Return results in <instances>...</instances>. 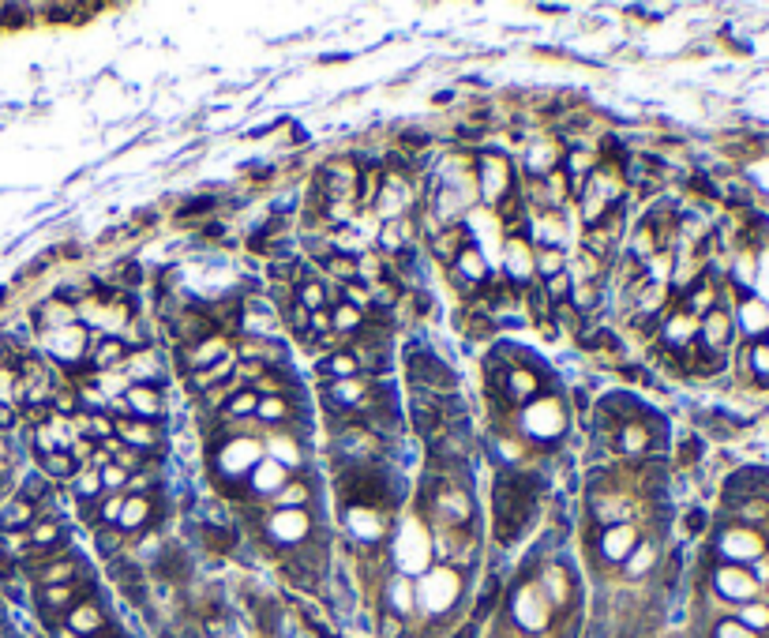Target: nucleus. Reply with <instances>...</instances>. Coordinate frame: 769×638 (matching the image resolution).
<instances>
[{
    "label": "nucleus",
    "mask_w": 769,
    "mask_h": 638,
    "mask_svg": "<svg viewBox=\"0 0 769 638\" xmlns=\"http://www.w3.org/2000/svg\"><path fill=\"white\" fill-rule=\"evenodd\" d=\"M401 634H406V619L387 609L379 616V638H401Z\"/></svg>",
    "instance_id": "obj_40"
},
{
    "label": "nucleus",
    "mask_w": 769,
    "mask_h": 638,
    "mask_svg": "<svg viewBox=\"0 0 769 638\" xmlns=\"http://www.w3.org/2000/svg\"><path fill=\"white\" fill-rule=\"evenodd\" d=\"M443 402L439 398H428V394H413V428L425 435V440H432V435L443 428Z\"/></svg>",
    "instance_id": "obj_5"
},
{
    "label": "nucleus",
    "mask_w": 769,
    "mask_h": 638,
    "mask_svg": "<svg viewBox=\"0 0 769 638\" xmlns=\"http://www.w3.org/2000/svg\"><path fill=\"white\" fill-rule=\"evenodd\" d=\"M600 413L612 417V421H631V417L638 413V402H634L631 394H608L600 402Z\"/></svg>",
    "instance_id": "obj_31"
},
{
    "label": "nucleus",
    "mask_w": 769,
    "mask_h": 638,
    "mask_svg": "<svg viewBox=\"0 0 769 638\" xmlns=\"http://www.w3.org/2000/svg\"><path fill=\"white\" fill-rule=\"evenodd\" d=\"M312 331H331V308H319V312H312Z\"/></svg>",
    "instance_id": "obj_48"
},
{
    "label": "nucleus",
    "mask_w": 769,
    "mask_h": 638,
    "mask_svg": "<svg viewBox=\"0 0 769 638\" xmlns=\"http://www.w3.org/2000/svg\"><path fill=\"white\" fill-rule=\"evenodd\" d=\"M76 492H79V500H87V503L102 500V473L87 466V469L79 473V477H76Z\"/></svg>",
    "instance_id": "obj_37"
},
{
    "label": "nucleus",
    "mask_w": 769,
    "mask_h": 638,
    "mask_svg": "<svg viewBox=\"0 0 769 638\" xmlns=\"http://www.w3.org/2000/svg\"><path fill=\"white\" fill-rule=\"evenodd\" d=\"M619 435H624V451H642V447H646V432L634 428V425H627Z\"/></svg>",
    "instance_id": "obj_45"
},
{
    "label": "nucleus",
    "mask_w": 769,
    "mask_h": 638,
    "mask_svg": "<svg viewBox=\"0 0 769 638\" xmlns=\"http://www.w3.org/2000/svg\"><path fill=\"white\" fill-rule=\"evenodd\" d=\"M481 188L488 203H500L507 192V162L500 158H484V173H481Z\"/></svg>",
    "instance_id": "obj_14"
},
{
    "label": "nucleus",
    "mask_w": 769,
    "mask_h": 638,
    "mask_svg": "<svg viewBox=\"0 0 769 638\" xmlns=\"http://www.w3.org/2000/svg\"><path fill=\"white\" fill-rule=\"evenodd\" d=\"M98 473H102V488H120V485H128V473H124L120 466H113V462L102 466Z\"/></svg>",
    "instance_id": "obj_43"
},
{
    "label": "nucleus",
    "mask_w": 769,
    "mask_h": 638,
    "mask_svg": "<svg viewBox=\"0 0 769 638\" xmlns=\"http://www.w3.org/2000/svg\"><path fill=\"white\" fill-rule=\"evenodd\" d=\"M541 391V379L529 372V369H515V372H507V387H503V394H510L515 402H529Z\"/></svg>",
    "instance_id": "obj_17"
},
{
    "label": "nucleus",
    "mask_w": 769,
    "mask_h": 638,
    "mask_svg": "<svg viewBox=\"0 0 769 638\" xmlns=\"http://www.w3.org/2000/svg\"><path fill=\"white\" fill-rule=\"evenodd\" d=\"M211 207H214V199H207V195H203V199H195V203H185V207H180V218H192V214H207Z\"/></svg>",
    "instance_id": "obj_46"
},
{
    "label": "nucleus",
    "mask_w": 769,
    "mask_h": 638,
    "mask_svg": "<svg viewBox=\"0 0 769 638\" xmlns=\"http://www.w3.org/2000/svg\"><path fill=\"white\" fill-rule=\"evenodd\" d=\"M64 627H71L79 638H95V634L105 631V616H102V609L95 605V601H87V605L79 601V605L68 612V624Z\"/></svg>",
    "instance_id": "obj_8"
},
{
    "label": "nucleus",
    "mask_w": 769,
    "mask_h": 638,
    "mask_svg": "<svg viewBox=\"0 0 769 638\" xmlns=\"http://www.w3.org/2000/svg\"><path fill=\"white\" fill-rule=\"evenodd\" d=\"M113 432L120 435L124 443H132L136 451L158 443V432H154V425H151V421H128V417H120V421L113 425Z\"/></svg>",
    "instance_id": "obj_13"
},
{
    "label": "nucleus",
    "mask_w": 769,
    "mask_h": 638,
    "mask_svg": "<svg viewBox=\"0 0 769 638\" xmlns=\"http://www.w3.org/2000/svg\"><path fill=\"white\" fill-rule=\"evenodd\" d=\"M270 537L278 544H304L308 541V515L304 510H278L270 518Z\"/></svg>",
    "instance_id": "obj_3"
},
{
    "label": "nucleus",
    "mask_w": 769,
    "mask_h": 638,
    "mask_svg": "<svg viewBox=\"0 0 769 638\" xmlns=\"http://www.w3.org/2000/svg\"><path fill=\"white\" fill-rule=\"evenodd\" d=\"M634 544H638L634 526H624V522H616V526H608V530L600 534V552H604V559H612V563H624L634 552Z\"/></svg>",
    "instance_id": "obj_4"
},
{
    "label": "nucleus",
    "mask_w": 769,
    "mask_h": 638,
    "mask_svg": "<svg viewBox=\"0 0 769 638\" xmlns=\"http://www.w3.org/2000/svg\"><path fill=\"white\" fill-rule=\"evenodd\" d=\"M743 327L750 335H765L769 331V308L762 304V301H755V297H743Z\"/></svg>",
    "instance_id": "obj_29"
},
{
    "label": "nucleus",
    "mask_w": 769,
    "mask_h": 638,
    "mask_svg": "<svg viewBox=\"0 0 769 638\" xmlns=\"http://www.w3.org/2000/svg\"><path fill=\"white\" fill-rule=\"evenodd\" d=\"M702 526H706V515H702V510H690V515H687V530L690 534H702Z\"/></svg>",
    "instance_id": "obj_49"
},
{
    "label": "nucleus",
    "mask_w": 769,
    "mask_h": 638,
    "mask_svg": "<svg viewBox=\"0 0 769 638\" xmlns=\"http://www.w3.org/2000/svg\"><path fill=\"white\" fill-rule=\"evenodd\" d=\"M541 289H544V297H548V304H552V308L566 304V301H571V289H575V278H571V270H563V275L548 278V282H544Z\"/></svg>",
    "instance_id": "obj_32"
},
{
    "label": "nucleus",
    "mask_w": 769,
    "mask_h": 638,
    "mask_svg": "<svg viewBox=\"0 0 769 638\" xmlns=\"http://www.w3.org/2000/svg\"><path fill=\"white\" fill-rule=\"evenodd\" d=\"M432 248H435V255H439L443 263H454L458 252L466 248V229H462V226H451V229H443V233H435Z\"/></svg>",
    "instance_id": "obj_19"
},
{
    "label": "nucleus",
    "mask_w": 769,
    "mask_h": 638,
    "mask_svg": "<svg viewBox=\"0 0 769 638\" xmlns=\"http://www.w3.org/2000/svg\"><path fill=\"white\" fill-rule=\"evenodd\" d=\"M522 195L518 192H507V199L500 203V218H503V226H518V218H522Z\"/></svg>",
    "instance_id": "obj_39"
},
{
    "label": "nucleus",
    "mask_w": 769,
    "mask_h": 638,
    "mask_svg": "<svg viewBox=\"0 0 769 638\" xmlns=\"http://www.w3.org/2000/svg\"><path fill=\"white\" fill-rule=\"evenodd\" d=\"M409 236H413V229H409V218H394V222H387V229L379 233V241H383V248H387L391 255H398V252H406Z\"/></svg>",
    "instance_id": "obj_22"
},
{
    "label": "nucleus",
    "mask_w": 769,
    "mask_h": 638,
    "mask_svg": "<svg viewBox=\"0 0 769 638\" xmlns=\"http://www.w3.org/2000/svg\"><path fill=\"white\" fill-rule=\"evenodd\" d=\"M713 586H717V593H721L724 601H740V605L755 601V593L762 590L758 578L750 575L743 563H721L717 575H713Z\"/></svg>",
    "instance_id": "obj_2"
},
{
    "label": "nucleus",
    "mask_w": 769,
    "mask_h": 638,
    "mask_svg": "<svg viewBox=\"0 0 769 638\" xmlns=\"http://www.w3.org/2000/svg\"><path fill=\"white\" fill-rule=\"evenodd\" d=\"M406 372H409L413 391H417V394H428V398L454 394V387H458L454 372H451L432 350H425V345H409V353H406Z\"/></svg>",
    "instance_id": "obj_1"
},
{
    "label": "nucleus",
    "mask_w": 769,
    "mask_h": 638,
    "mask_svg": "<svg viewBox=\"0 0 769 638\" xmlns=\"http://www.w3.org/2000/svg\"><path fill=\"white\" fill-rule=\"evenodd\" d=\"M120 510H124V500H120V496H105V500H102V510H98V518H102V522H120Z\"/></svg>",
    "instance_id": "obj_44"
},
{
    "label": "nucleus",
    "mask_w": 769,
    "mask_h": 638,
    "mask_svg": "<svg viewBox=\"0 0 769 638\" xmlns=\"http://www.w3.org/2000/svg\"><path fill=\"white\" fill-rule=\"evenodd\" d=\"M76 323V308H71L68 301H49L38 308V327L42 331H61V327H71Z\"/></svg>",
    "instance_id": "obj_15"
},
{
    "label": "nucleus",
    "mask_w": 769,
    "mask_h": 638,
    "mask_svg": "<svg viewBox=\"0 0 769 638\" xmlns=\"http://www.w3.org/2000/svg\"><path fill=\"white\" fill-rule=\"evenodd\" d=\"M282 316H285V327H289L293 335H308V331H312V312H308L301 301H289L282 308Z\"/></svg>",
    "instance_id": "obj_36"
},
{
    "label": "nucleus",
    "mask_w": 769,
    "mask_h": 638,
    "mask_svg": "<svg viewBox=\"0 0 769 638\" xmlns=\"http://www.w3.org/2000/svg\"><path fill=\"white\" fill-rule=\"evenodd\" d=\"M653 563H657V549H653L649 541H638V544H634V552L624 559V571H627L631 578H642V575L653 568Z\"/></svg>",
    "instance_id": "obj_28"
},
{
    "label": "nucleus",
    "mask_w": 769,
    "mask_h": 638,
    "mask_svg": "<svg viewBox=\"0 0 769 638\" xmlns=\"http://www.w3.org/2000/svg\"><path fill=\"white\" fill-rule=\"evenodd\" d=\"M507 275H510V282H518V278H525V275H533V248H529V241H522V236H510L507 241Z\"/></svg>",
    "instance_id": "obj_12"
},
{
    "label": "nucleus",
    "mask_w": 769,
    "mask_h": 638,
    "mask_svg": "<svg viewBox=\"0 0 769 638\" xmlns=\"http://www.w3.org/2000/svg\"><path fill=\"white\" fill-rule=\"evenodd\" d=\"M154 571H158V578H166V582H185L192 575V559H188V552L180 549V544H166V549L154 556Z\"/></svg>",
    "instance_id": "obj_6"
},
{
    "label": "nucleus",
    "mask_w": 769,
    "mask_h": 638,
    "mask_svg": "<svg viewBox=\"0 0 769 638\" xmlns=\"http://www.w3.org/2000/svg\"><path fill=\"white\" fill-rule=\"evenodd\" d=\"M124 406H128V413L143 417V421H158V417H161V394H158V387L132 383L128 394H124Z\"/></svg>",
    "instance_id": "obj_7"
},
{
    "label": "nucleus",
    "mask_w": 769,
    "mask_h": 638,
    "mask_svg": "<svg viewBox=\"0 0 769 638\" xmlns=\"http://www.w3.org/2000/svg\"><path fill=\"white\" fill-rule=\"evenodd\" d=\"M15 379H20V372H12V369H0V406H4V402H12V398L20 394V383H15Z\"/></svg>",
    "instance_id": "obj_41"
},
{
    "label": "nucleus",
    "mask_w": 769,
    "mask_h": 638,
    "mask_svg": "<svg viewBox=\"0 0 769 638\" xmlns=\"http://www.w3.org/2000/svg\"><path fill=\"white\" fill-rule=\"evenodd\" d=\"M109 575L120 582V590L143 586V568H139L136 559H128V556H113V559H109Z\"/></svg>",
    "instance_id": "obj_23"
},
{
    "label": "nucleus",
    "mask_w": 769,
    "mask_h": 638,
    "mask_svg": "<svg viewBox=\"0 0 769 638\" xmlns=\"http://www.w3.org/2000/svg\"><path fill=\"white\" fill-rule=\"evenodd\" d=\"M319 372L327 376V383H335V379H357V376H360V364H357V357H353L350 350H335L327 360H319Z\"/></svg>",
    "instance_id": "obj_11"
},
{
    "label": "nucleus",
    "mask_w": 769,
    "mask_h": 638,
    "mask_svg": "<svg viewBox=\"0 0 769 638\" xmlns=\"http://www.w3.org/2000/svg\"><path fill=\"white\" fill-rule=\"evenodd\" d=\"M255 410H260V394H255L252 387H244V391H236L229 402L222 406V413H226V421H241V417H252Z\"/></svg>",
    "instance_id": "obj_27"
},
{
    "label": "nucleus",
    "mask_w": 769,
    "mask_h": 638,
    "mask_svg": "<svg viewBox=\"0 0 769 638\" xmlns=\"http://www.w3.org/2000/svg\"><path fill=\"white\" fill-rule=\"evenodd\" d=\"M263 417V421H270V425H282V421H289L293 417V410H289V402L282 394H263L260 398V410H255Z\"/></svg>",
    "instance_id": "obj_33"
},
{
    "label": "nucleus",
    "mask_w": 769,
    "mask_h": 638,
    "mask_svg": "<svg viewBox=\"0 0 769 638\" xmlns=\"http://www.w3.org/2000/svg\"><path fill=\"white\" fill-rule=\"evenodd\" d=\"M8 454H12V443H8V435L0 432V466H4V459H8Z\"/></svg>",
    "instance_id": "obj_50"
},
{
    "label": "nucleus",
    "mask_w": 769,
    "mask_h": 638,
    "mask_svg": "<svg viewBox=\"0 0 769 638\" xmlns=\"http://www.w3.org/2000/svg\"><path fill=\"white\" fill-rule=\"evenodd\" d=\"M42 469H45V477L53 481V477H71L76 473V459H71L68 451H53V454H42Z\"/></svg>",
    "instance_id": "obj_34"
},
{
    "label": "nucleus",
    "mask_w": 769,
    "mask_h": 638,
    "mask_svg": "<svg viewBox=\"0 0 769 638\" xmlns=\"http://www.w3.org/2000/svg\"><path fill=\"white\" fill-rule=\"evenodd\" d=\"M331 331H338V335H350V338H357L360 331H364V312L360 308H353V304H338L335 312H331Z\"/></svg>",
    "instance_id": "obj_18"
},
{
    "label": "nucleus",
    "mask_w": 769,
    "mask_h": 638,
    "mask_svg": "<svg viewBox=\"0 0 769 638\" xmlns=\"http://www.w3.org/2000/svg\"><path fill=\"white\" fill-rule=\"evenodd\" d=\"M30 518H34V500H23V496H20V500L8 503L4 515H0V530H4V534H15V530H20V526H27Z\"/></svg>",
    "instance_id": "obj_25"
},
{
    "label": "nucleus",
    "mask_w": 769,
    "mask_h": 638,
    "mask_svg": "<svg viewBox=\"0 0 769 638\" xmlns=\"http://www.w3.org/2000/svg\"><path fill=\"white\" fill-rule=\"evenodd\" d=\"M323 267H327V275L342 278L345 286H350V282H357V278H360V260H353V255L331 252V255H327V260H323Z\"/></svg>",
    "instance_id": "obj_24"
},
{
    "label": "nucleus",
    "mask_w": 769,
    "mask_h": 638,
    "mask_svg": "<svg viewBox=\"0 0 769 638\" xmlns=\"http://www.w3.org/2000/svg\"><path fill=\"white\" fill-rule=\"evenodd\" d=\"M128 360V345H124V338H102L98 345H95V353H90V369H98V372H109V369H120V364Z\"/></svg>",
    "instance_id": "obj_9"
},
{
    "label": "nucleus",
    "mask_w": 769,
    "mask_h": 638,
    "mask_svg": "<svg viewBox=\"0 0 769 638\" xmlns=\"http://www.w3.org/2000/svg\"><path fill=\"white\" fill-rule=\"evenodd\" d=\"M699 454H702V443H699V440H690V443H683V447H680V462H683V466H690L694 459H699Z\"/></svg>",
    "instance_id": "obj_47"
},
{
    "label": "nucleus",
    "mask_w": 769,
    "mask_h": 638,
    "mask_svg": "<svg viewBox=\"0 0 769 638\" xmlns=\"http://www.w3.org/2000/svg\"><path fill=\"white\" fill-rule=\"evenodd\" d=\"M285 481H289V469L282 462L267 459V462H255L252 466V488L255 492H278Z\"/></svg>",
    "instance_id": "obj_10"
},
{
    "label": "nucleus",
    "mask_w": 769,
    "mask_h": 638,
    "mask_svg": "<svg viewBox=\"0 0 769 638\" xmlns=\"http://www.w3.org/2000/svg\"><path fill=\"white\" fill-rule=\"evenodd\" d=\"M533 270L548 282V278H556V275H563L566 270V255H563V248H537V255H533Z\"/></svg>",
    "instance_id": "obj_21"
},
{
    "label": "nucleus",
    "mask_w": 769,
    "mask_h": 638,
    "mask_svg": "<svg viewBox=\"0 0 769 638\" xmlns=\"http://www.w3.org/2000/svg\"><path fill=\"white\" fill-rule=\"evenodd\" d=\"M49 342H57V345H61L57 357L76 360V357H79V350L87 345V331H79V327L71 323V327H61V331H53V338H49Z\"/></svg>",
    "instance_id": "obj_20"
},
{
    "label": "nucleus",
    "mask_w": 769,
    "mask_h": 638,
    "mask_svg": "<svg viewBox=\"0 0 769 638\" xmlns=\"http://www.w3.org/2000/svg\"><path fill=\"white\" fill-rule=\"evenodd\" d=\"M98 549H102V556L113 559V556H117V549H120V534H117V530H109V526H105V530H98Z\"/></svg>",
    "instance_id": "obj_42"
},
{
    "label": "nucleus",
    "mask_w": 769,
    "mask_h": 638,
    "mask_svg": "<svg viewBox=\"0 0 769 638\" xmlns=\"http://www.w3.org/2000/svg\"><path fill=\"white\" fill-rule=\"evenodd\" d=\"M312 500V492H308V481L304 477H297V481H285L278 492H274V507L278 510H304V503Z\"/></svg>",
    "instance_id": "obj_16"
},
{
    "label": "nucleus",
    "mask_w": 769,
    "mask_h": 638,
    "mask_svg": "<svg viewBox=\"0 0 769 638\" xmlns=\"http://www.w3.org/2000/svg\"><path fill=\"white\" fill-rule=\"evenodd\" d=\"M151 518V500H143V496H132V500H124V510H120V530H139V526Z\"/></svg>",
    "instance_id": "obj_30"
},
{
    "label": "nucleus",
    "mask_w": 769,
    "mask_h": 638,
    "mask_svg": "<svg viewBox=\"0 0 769 638\" xmlns=\"http://www.w3.org/2000/svg\"><path fill=\"white\" fill-rule=\"evenodd\" d=\"M740 624L747 627V631H755V634H765L769 631V605L765 601H747V605H740Z\"/></svg>",
    "instance_id": "obj_26"
},
{
    "label": "nucleus",
    "mask_w": 769,
    "mask_h": 638,
    "mask_svg": "<svg viewBox=\"0 0 769 638\" xmlns=\"http://www.w3.org/2000/svg\"><path fill=\"white\" fill-rule=\"evenodd\" d=\"M297 301L308 308V312H319V308H327V286L316 278H304L297 286Z\"/></svg>",
    "instance_id": "obj_35"
},
{
    "label": "nucleus",
    "mask_w": 769,
    "mask_h": 638,
    "mask_svg": "<svg viewBox=\"0 0 769 638\" xmlns=\"http://www.w3.org/2000/svg\"><path fill=\"white\" fill-rule=\"evenodd\" d=\"M713 638H758L755 631H747L736 616H728V619H721L717 627H713Z\"/></svg>",
    "instance_id": "obj_38"
}]
</instances>
